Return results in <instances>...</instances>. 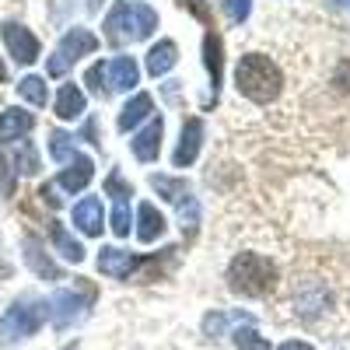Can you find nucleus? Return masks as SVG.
Wrapping results in <instances>:
<instances>
[{
  "label": "nucleus",
  "mask_w": 350,
  "mask_h": 350,
  "mask_svg": "<svg viewBox=\"0 0 350 350\" xmlns=\"http://www.w3.org/2000/svg\"><path fill=\"white\" fill-rule=\"evenodd\" d=\"M235 88H239V95H245L249 102L270 105L280 95L284 77H280V67L270 60V56L249 53V56H242L239 67H235Z\"/></svg>",
  "instance_id": "1"
},
{
  "label": "nucleus",
  "mask_w": 350,
  "mask_h": 350,
  "mask_svg": "<svg viewBox=\"0 0 350 350\" xmlns=\"http://www.w3.org/2000/svg\"><path fill=\"white\" fill-rule=\"evenodd\" d=\"M49 154H53V161H60V165L74 161V137L64 133V130H53L49 133Z\"/></svg>",
  "instance_id": "24"
},
{
  "label": "nucleus",
  "mask_w": 350,
  "mask_h": 350,
  "mask_svg": "<svg viewBox=\"0 0 350 350\" xmlns=\"http://www.w3.org/2000/svg\"><path fill=\"white\" fill-rule=\"evenodd\" d=\"M336 84L343 88V92H350V60L340 64V70H336Z\"/></svg>",
  "instance_id": "33"
},
{
  "label": "nucleus",
  "mask_w": 350,
  "mask_h": 350,
  "mask_svg": "<svg viewBox=\"0 0 350 350\" xmlns=\"http://www.w3.org/2000/svg\"><path fill=\"white\" fill-rule=\"evenodd\" d=\"M203 329L217 336V333L224 329V315H207V319H203Z\"/></svg>",
  "instance_id": "32"
},
{
  "label": "nucleus",
  "mask_w": 350,
  "mask_h": 350,
  "mask_svg": "<svg viewBox=\"0 0 350 350\" xmlns=\"http://www.w3.org/2000/svg\"><path fill=\"white\" fill-rule=\"evenodd\" d=\"M102 221H105V214H102V200H95V196H84L77 207H74V228L81 231V235H102Z\"/></svg>",
  "instance_id": "12"
},
{
  "label": "nucleus",
  "mask_w": 350,
  "mask_h": 350,
  "mask_svg": "<svg viewBox=\"0 0 350 350\" xmlns=\"http://www.w3.org/2000/svg\"><path fill=\"white\" fill-rule=\"evenodd\" d=\"M140 267V256L126 252V249H102L98 252V270L112 280H130Z\"/></svg>",
  "instance_id": "9"
},
{
  "label": "nucleus",
  "mask_w": 350,
  "mask_h": 350,
  "mask_svg": "<svg viewBox=\"0 0 350 350\" xmlns=\"http://www.w3.org/2000/svg\"><path fill=\"white\" fill-rule=\"evenodd\" d=\"M84 105H88V98L77 84H64L60 95H56V116L60 120H77V116H84Z\"/></svg>",
  "instance_id": "20"
},
{
  "label": "nucleus",
  "mask_w": 350,
  "mask_h": 350,
  "mask_svg": "<svg viewBox=\"0 0 350 350\" xmlns=\"http://www.w3.org/2000/svg\"><path fill=\"white\" fill-rule=\"evenodd\" d=\"M175 64H179V46H175L172 39H161L158 46H151V53H148V74L151 77L168 74Z\"/></svg>",
  "instance_id": "18"
},
{
  "label": "nucleus",
  "mask_w": 350,
  "mask_h": 350,
  "mask_svg": "<svg viewBox=\"0 0 350 350\" xmlns=\"http://www.w3.org/2000/svg\"><path fill=\"white\" fill-rule=\"evenodd\" d=\"M130 224H133V217H130L126 200H116V211H112V231H116L120 239H126V235H130Z\"/></svg>",
  "instance_id": "28"
},
{
  "label": "nucleus",
  "mask_w": 350,
  "mask_h": 350,
  "mask_svg": "<svg viewBox=\"0 0 350 350\" xmlns=\"http://www.w3.org/2000/svg\"><path fill=\"white\" fill-rule=\"evenodd\" d=\"M151 186H154L168 203H183V200H189V186H186V179H172V175H151Z\"/></svg>",
  "instance_id": "23"
},
{
  "label": "nucleus",
  "mask_w": 350,
  "mask_h": 350,
  "mask_svg": "<svg viewBox=\"0 0 350 350\" xmlns=\"http://www.w3.org/2000/svg\"><path fill=\"white\" fill-rule=\"evenodd\" d=\"M4 77H8V70H4V64H0V84H4Z\"/></svg>",
  "instance_id": "36"
},
{
  "label": "nucleus",
  "mask_w": 350,
  "mask_h": 350,
  "mask_svg": "<svg viewBox=\"0 0 350 350\" xmlns=\"http://www.w3.org/2000/svg\"><path fill=\"white\" fill-rule=\"evenodd\" d=\"M277 350H312V343H305V340H287V343H280Z\"/></svg>",
  "instance_id": "34"
},
{
  "label": "nucleus",
  "mask_w": 350,
  "mask_h": 350,
  "mask_svg": "<svg viewBox=\"0 0 350 350\" xmlns=\"http://www.w3.org/2000/svg\"><path fill=\"white\" fill-rule=\"evenodd\" d=\"M165 235V217L158 214L154 203H140L137 207V239L140 242H158Z\"/></svg>",
  "instance_id": "16"
},
{
  "label": "nucleus",
  "mask_w": 350,
  "mask_h": 350,
  "mask_svg": "<svg viewBox=\"0 0 350 350\" xmlns=\"http://www.w3.org/2000/svg\"><path fill=\"white\" fill-rule=\"evenodd\" d=\"M95 49H98V39L88 32V28H70L60 39V46H56V53L49 56V77H64L70 64H77L81 56L95 53Z\"/></svg>",
  "instance_id": "5"
},
{
  "label": "nucleus",
  "mask_w": 350,
  "mask_h": 350,
  "mask_svg": "<svg viewBox=\"0 0 350 350\" xmlns=\"http://www.w3.org/2000/svg\"><path fill=\"white\" fill-rule=\"evenodd\" d=\"M18 95H21L25 102H32L36 109H42V105H46V98H49L46 77H39V74H28V77H21V81H18Z\"/></svg>",
  "instance_id": "22"
},
{
  "label": "nucleus",
  "mask_w": 350,
  "mask_h": 350,
  "mask_svg": "<svg viewBox=\"0 0 350 350\" xmlns=\"http://www.w3.org/2000/svg\"><path fill=\"white\" fill-rule=\"evenodd\" d=\"M200 144H203V123L200 120H186L183 123V137H179V148H175V154H172L175 168L193 165L196 154H200Z\"/></svg>",
  "instance_id": "10"
},
{
  "label": "nucleus",
  "mask_w": 350,
  "mask_h": 350,
  "mask_svg": "<svg viewBox=\"0 0 350 350\" xmlns=\"http://www.w3.org/2000/svg\"><path fill=\"white\" fill-rule=\"evenodd\" d=\"M151 109H154V102H151V95H133L126 105H123V112H120V130L126 133V130H133L137 123H144L151 116Z\"/></svg>",
  "instance_id": "21"
},
{
  "label": "nucleus",
  "mask_w": 350,
  "mask_h": 350,
  "mask_svg": "<svg viewBox=\"0 0 350 350\" xmlns=\"http://www.w3.org/2000/svg\"><path fill=\"white\" fill-rule=\"evenodd\" d=\"M49 239H53V249L60 252L67 262H81V259H84V245L70 235V231H67L60 221H53V224H49Z\"/></svg>",
  "instance_id": "19"
},
{
  "label": "nucleus",
  "mask_w": 350,
  "mask_h": 350,
  "mask_svg": "<svg viewBox=\"0 0 350 350\" xmlns=\"http://www.w3.org/2000/svg\"><path fill=\"white\" fill-rule=\"evenodd\" d=\"M0 189H4V193H11V189H14L11 168H8V161H4V158H0Z\"/></svg>",
  "instance_id": "31"
},
{
  "label": "nucleus",
  "mask_w": 350,
  "mask_h": 350,
  "mask_svg": "<svg viewBox=\"0 0 350 350\" xmlns=\"http://www.w3.org/2000/svg\"><path fill=\"white\" fill-rule=\"evenodd\" d=\"M46 301H36V298H18L4 315H0V343H21L28 336H36L46 323Z\"/></svg>",
  "instance_id": "4"
},
{
  "label": "nucleus",
  "mask_w": 350,
  "mask_h": 350,
  "mask_svg": "<svg viewBox=\"0 0 350 350\" xmlns=\"http://www.w3.org/2000/svg\"><path fill=\"white\" fill-rule=\"evenodd\" d=\"M25 262H28V270H32L36 277H42V280H60V267L46 256V249L28 235L25 239Z\"/></svg>",
  "instance_id": "14"
},
{
  "label": "nucleus",
  "mask_w": 350,
  "mask_h": 350,
  "mask_svg": "<svg viewBox=\"0 0 350 350\" xmlns=\"http://www.w3.org/2000/svg\"><path fill=\"white\" fill-rule=\"evenodd\" d=\"M235 347L239 350H270V343H267V336H259L256 329H235Z\"/></svg>",
  "instance_id": "27"
},
{
  "label": "nucleus",
  "mask_w": 350,
  "mask_h": 350,
  "mask_svg": "<svg viewBox=\"0 0 350 350\" xmlns=\"http://www.w3.org/2000/svg\"><path fill=\"white\" fill-rule=\"evenodd\" d=\"M32 130H36V116L32 112H25L18 105H8L4 112H0V144H18Z\"/></svg>",
  "instance_id": "8"
},
{
  "label": "nucleus",
  "mask_w": 350,
  "mask_h": 350,
  "mask_svg": "<svg viewBox=\"0 0 350 350\" xmlns=\"http://www.w3.org/2000/svg\"><path fill=\"white\" fill-rule=\"evenodd\" d=\"M161 133H165V123H161V116H158V120H151L148 126L133 137V154H137V161H154V158H158V151H161Z\"/></svg>",
  "instance_id": "13"
},
{
  "label": "nucleus",
  "mask_w": 350,
  "mask_h": 350,
  "mask_svg": "<svg viewBox=\"0 0 350 350\" xmlns=\"http://www.w3.org/2000/svg\"><path fill=\"white\" fill-rule=\"evenodd\" d=\"M95 179V165H92V158H84V154H74V161H67V168L60 172V189H67V193H81V189H88V183Z\"/></svg>",
  "instance_id": "11"
},
{
  "label": "nucleus",
  "mask_w": 350,
  "mask_h": 350,
  "mask_svg": "<svg viewBox=\"0 0 350 350\" xmlns=\"http://www.w3.org/2000/svg\"><path fill=\"white\" fill-rule=\"evenodd\" d=\"M14 172L21 175H36L39 172V154L28 140H18V151H14Z\"/></svg>",
  "instance_id": "25"
},
{
  "label": "nucleus",
  "mask_w": 350,
  "mask_h": 350,
  "mask_svg": "<svg viewBox=\"0 0 350 350\" xmlns=\"http://www.w3.org/2000/svg\"><path fill=\"white\" fill-rule=\"evenodd\" d=\"M84 84L92 88V92L105 95L109 92V64H92V67H88V74H84Z\"/></svg>",
  "instance_id": "26"
},
{
  "label": "nucleus",
  "mask_w": 350,
  "mask_h": 350,
  "mask_svg": "<svg viewBox=\"0 0 350 350\" xmlns=\"http://www.w3.org/2000/svg\"><path fill=\"white\" fill-rule=\"evenodd\" d=\"M333 8H350V0H329Z\"/></svg>",
  "instance_id": "35"
},
{
  "label": "nucleus",
  "mask_w": 350,
  "mask_h": 350,
  "mask_svg": "<svg viewBox=\"0 0 350 350\" xmlns=\"http://www.w3.org/2000/svg\"><path fill=\"white\" fill-rule=\"evenodd\" d=\"M137 81H140V67L133 56H116L109 64V92H130Z\"/></svg>",
  "instance_id": "15"
},
{
  "label": "nucleus",
  "mask_w": 350,
  "mask_h": 350,
  "mask_svg": "<svg viewBox=\"0 0 350 350\" xmlns=\"http://www.w3.org/2000/svg\"><path fill=\"white\" fill-rule=\"evenodd\" d=\"M0 36H4V46L14 56V64L28 67V64L39 60V39L28 32L21 21H4V25H0Z\"/></svg>",
  "instance_id": "7"
},
{
  "label": "nucleus",
  "mask_w": 350,
  "mask_h": 350,
  "mask_svg": "<svg viewBox=\"0 0 350 350\" xmlns=\"http://www.w3.org/2000/svg\"><path fill=\"white\" fill-rule=\"evenodd\" d=\"M224 46L214 32H207V39H203V64H207V74H211V88H214V98L221 92V74H224Z\"/></svg>",
  "instance_id": "17"
},
{
  "label": "nucleus",
  "mask_w": 350,
  "mask_h": 350,
  "mask_svg": "<svg viewBox=\"0 0 350 350\" xmlns=\"http://www.w3.org/2000/svg\"><path fill=\"white\" fill-rule=\"evenodd\" d=\"M249 11H252V0H224V14L235 25H242L249 18Z\"/></svg>",
  "instance_id": "29"
},
{
  "label": "nucleus",
  "mask_w": 350,
  "mask_h": 350,
  "mask_svg": "<svg viewBox=\"0 0 350 350\" xmlns=\"http://www.w3.org/2000/svg\"><path fill=\"white\" fill-rule=\"evenodd\" d=\"M105 193H109V196H116V200H126V196H133V189L123 183V175H120V172H112V175H109Z\"/></svg>",
  "instance_id": "30"
},
{
  "label": "nucleus",
  "mask_w": 350,
  "mask_h": 350,
  "mask_svg": "<svg viewBox=\"0 0 350 350\" xmlns=\"http://www.w3.org/2000/svg\"><path fill=\"white\" fill-rule=\"evenodd\" d=\"M277 284V267L259 256V252H239L228 267V287L235 295H245V298H262L270 295Z\"/></svg>",
  "instance_id": "2"
},
{
  "label": "nucleus",
  "mask_w": 350,
  "mask_h": 350,
  "mask_svg": "<svg viewBox=\"0 0 350 350\" xmlns=\"http://www.w3.org/2000/svg\"><path fill=\"white\" fill-rule=\"evenodd\" d=\"M92 298H95V291H92V287H81V291H70V287H64V291H56V295L46 301V308H49V319H53V326H56V329H67V326H74L77 319L88 312Z\"/></svg>",
  "instance_id": "6"
},
{
  "label": "nucleus",
  "mask_w": 350,
  "mask_h": 350,
  "mask_svg": "<svg viewBox=\"0 0 350 350\" xmlns=\"http://www.w3.org/2000/svg\"><path fill=\"white\" fill-rule=\"evenodd\" d=\"M158 28V14L148 4H126L120 0L109 18H105V36L109 42H137V39H148Z\"/></svg>",
  "instance_id": "3"
}]
</instances>
